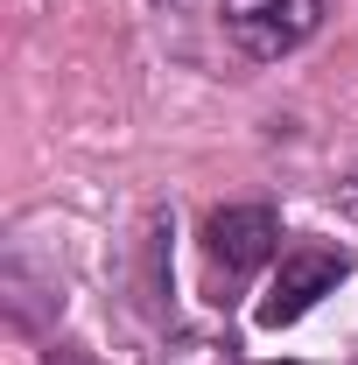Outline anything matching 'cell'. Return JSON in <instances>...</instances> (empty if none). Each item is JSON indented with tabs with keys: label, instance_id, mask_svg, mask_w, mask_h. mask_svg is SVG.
I'll return each mask as SVG.
<instances>
[{
	"label": "cell",
	"instance_id": "6da1fadb",
	"mask_svg": "<svg viewBox=\"0 0 358 365\" xmlns=\"http://www.w3.org/2000/svg\"><path fill=\"white\" fill-rule=\"evenodd\" d=\"M330 0H225L218 21H225V43L253 63H281L288 49H302L323 29Z\"/></svg>",
	"mask_w": 358,
	"mask_h": 365
},
{
	"label": "cell",
	"instance_id": "3957f363",
	"mask_svg": "<svg viewBox=\"0 0 358 365\" xmlns=\"http://www.w3.org/2000/svg\"><path fill=\"white\" fill-rule=\"evenodd\" d=\"M204 253H211V267H218L225 281H246L253 267H267L274 253H281V218H274V204H225V211H211Z\"/></svg>",
	"mask_w": 358,
	"mask_h": 365
},
{
	"label": "cell",
	"instance_id": "277c9868",
	"mask_svg": "<svg viewBox=\"0 0 358 365\" xmlns=\"http://www.w3.org/2000/svg\"><path fill=\"white\" fill-rule=\"evenodd\" d=\"M162 365H239V344L218 330H183V337H169Z\"/></svg>",
	"mask_w": 358,
	"mask_h": 365
},
{
	"label": "cell",
	"instance_id": "5b68a950",
	"mask_svg": "<svg viewBox=\"0 0 358 365\" xmlns=\"http://www.w3.org/2000/svg\"><path fill=\"white\" fill-rule=\"evenodd\" d=\"M337 204H344V218H358V169L337 182Z\"/></svg>",
	"mask_w": 358,
	"mask_h": 365
},
{
	"label": "cell",
	"instance_id": "7a4b0ae2",
	"mask_svg": "<svg viewBox=\"0 0 358 365\" xmlns=\"http://www.w3.org/2000/svg\"><path fill=\"white\" fill-rule=\"evenodd\" d=\"M344 274H352V253H337V246H288V253H281V274H274V288H267V302H260V323H267V330L302 323L323 295H337Z\"/></svg>",
	"mask_w": 358,
	"mask_h": 365
}]
</instances>
